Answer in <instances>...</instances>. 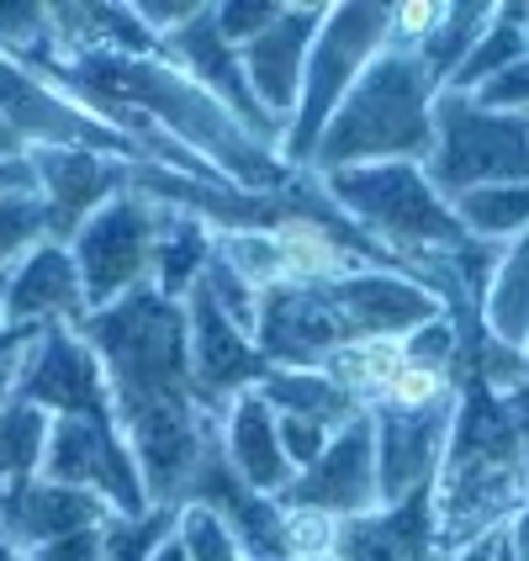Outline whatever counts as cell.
I'll return each mask as SVG.
<instances>
[{"label":"cell","mask_w":529,"mask_h":561,"mask_svg":"<svg viewBox=\"0 0 529 561\" xmlns=\"http://www.w3.org/2000/svg\"><path fill=\"white\" fill-rule=\"evenodd\" d=\"M424 175L445 202L529 181V112H487L456 91L435 95V154Z\"/></svg>","instance_id":"4"},{"label":"cell","mask_w":529,"mask_h":561,"mask_svg":"<svg viewBox=\"0 0 529 561\" xmlns=\"http://www.w3.org/2000/svg\"><path fill=\"white\" fill-rule=\"evenodd\" d=\"M212 260V228L202 218H191L181 207H164L159 213V244H154V271H149V286L159 297L181 302L191 286L202 280Z\"/></svg>","instance_id":"19"},{"label":"cell","mask_w":529,"mask_h":561,"mask_svg":"<svg viewBox=\"0 0 529 561\" xmlns=\"http://www.w3.org/2000/svg\"><path fill=\"white\" fill-rule=\"evenodd\" d=\"M149 561H191V557H186V551H181V540L170 535V540H164V546H159V551H154V557H149Z\"/></svg>","instance_id":"31"},{"label":"cell","mask_w":529,"mask_h":561,"mask_svg":"<svg viewBox=\"0 0 529 561\" xmlns=\"http://www.w3.org/2000/svg\"><path fill=\"white\" fill-rule=\"evenodd\" d=\"M222 456H228V467L233 477L260 493V499H280L286 488H291V461H286V450H280V435H276V408L265 403L260 392H239L233 408L222 413Z\"/></svg>","instance_id":"18"},{"label":"cell","mask_w":529,"mask_h":561,"mask_svg":"<svg viewBox=\"0 0 529 561\" xmlns=\"http://www.w3.org/2000/svg\"><path fill=\"white\" fill-rule=\"evenodd\" d=\"M323 27V5H280V16L260 32L254 43L239 48V64H244V80H250L254 101L265 106L271 123H291L297 112V95H302V69H308L312 37Z\"/></svg>","instance_id":"14"},{"label":"cell","mask_w":529,"mask_h":561,"mask_svg":"<svg viewBox=\"0 0 529 561\" xmlns=\"http://www.w3.org/2000/svg\"><path fill=\"white\" fill-rule=\"evenodd\" d=\"M276 16H280V5H271V0H233V5H212V22H218V32L233 43V48L254 43V37L271 27Z\"/></svg>","instance_id":"28"},{"label":"cell","mask_w":529,"mask_h":561,"mask_svg":"<svg viewBox=\"0 0 529 561\" xmlns=\"http://www.w3.org/2000/svg\"><path fill=\"white\" fill-rule=\"evenodd\" d=\"M27 170L48 207V239L69 244L95 207H106L112 196L133 186L138 164L117 154H95V149H27Z\"/></svg>","instance_id":"11"},{"label":"cell","mask_w":529,"mask_h":561,"mask_svg":"<svg viewBox=\"0 0 529 561\" xmlns=\"http://www.w3.org/2000/svg\"><path fill=\"white\" fill-rule=\"evenodd\" d=\"M525 54H529V37H525V22H519V5H503L498 16H493V27L476 37V48L467 54V64L456 69L450 91L456 95L482 91L487 80H498L503 69H514Z\"/></svg>","instance_id":"25"},{"label":"cell","mask_w":529,"mask_h":561,"mask_svg":"<svg viewBox=\"0 0 529 561\" xmlns=\"http://www.w3.org/2000/svg\"><path fill=\"white\" fill-rule=\"evenodd\" d=\"M525 371H529V355H525Z\"/></svg>","instance_id":"34"},{"label":"cell","mask_w":529,"mask_h":561,"mask_svg":"<svg viewBox=\"0 0 529 561\" xmlns=\"http://www.w3.org/2000/svg\"><path fill=\"white\" fill-rule=\"evenodd\" d=\"M186 350H191V381H196V398L207 413H228L239 392H250L260 387V376H265V360H260V350L254 340L228 318V312L207 297V286L196 280L186 297Z\"/></svg>","instance_id":"10"},{"label":"cell","mask_w":529,"mask_h":561,"mask_svg":"<svg viewBox=\"0 0 529 561\" xmlns=\"http://www.w3.org/2000/svg\"><path fill=\"white\" fill-rule=\"evenodd\" d=\"M334 561H439L435 557V482L392 508L340 519Z\"/></svg>","instance_id":"16"},{"label":"cell","mask_w":529,"mask_h":561,"mask_svg":"<svg viewBox=\"0 0 529 561\" xmlns=\"http://www.w3.org/2000/svg\"><path fill=\"white\" fill-rule=\"evenodd\" d=\"M476 318H482L487 340H498L514 355H529V233L503 250Z\"/></svg>","instance_id":"20"},{"label":"cell","mask_w":529,"mask_h":561,"mask_svg":"<svg viewBox=\"0 0 529 561\" xmlns=\"http://www.w3.org/2000/svg\"><path fill=\"white\" fill-rule=\"evenodd\" d=\"M101 525H106V519H101ZM101 525L64 535L54 546H37V551H27V561H101L106 557V535H101Z\"/></svg>","instance_id":"30"},{"label":"cell","mask_w":529,"mask_h":561,"mask_svg":"<svg viewBox=\"0 0 529 561\" xmlns=\"http://www.w3.org/2000/svg\"><path fill=\"white\" fill-rule=\"evenodd\" d=\"M280 508L291 514H323V519H360L376 514V424L371 413L349 419L340 435L329 439V450L308 471L291 477V488L280 493Z\"/></svg>","instance_id":"8"},{"label":"cell","mask_w":529,"mask_h":561,"mask_svg":"<svg viewBox=\"0 0 529 561\" xmlns=\"http://www.w3.org/2000/svg\"><path fill=\"white\" fill-rule=\"evenodd\" d=\"M48 239V207L37 191H0V276Z\"/></svg>","instance_id":"26"},{"label":"cell","mask_w":529,"mask_h":561,"mask_svg":"<svg viewBox=\"0 0 529 561\" xmlns=\"http://www.w3.org/2000/svg\"><path fill=\"white\" fill-rule=\"evenodd\" d=\"M323 291L334 297L355 340H407L413 329L445 318V302L435 291H424L398 271H355V276L323 280Z\"/></svg>","instance_id":"15"},{"label":"cell","mask_w":529,"mask_h":561,"mask_svg":"<svg viewBox=\"0 0 529 561\" xmlns=\"http://www.w3.org/2000/svg\"><path fill=\"white\" fill-rule=\"evenodd\" d=\"M159 213H164L159 202L123 191L80 222V233L69 239V254H74V271H80L85 312L112 308L149 280L159 244Z\"/></svg>","instance_id":"5"},{"label":"cell","mask_w":529,"mask_h":561,"mask_svg":"<svg viewBox=\"0 0 529 561\" xmlns=\"http://www.w3.org/2000/svg\"><path fill=\"white\" fill-rule=\"evenodd\" d=\"M91 312H85V291H80V271H74V254L69 244H32L11 276H5V302H0V329H80Z\"/></svg>","instance_id":"13"},{"label":"cell","mask_w":529,"mask_h":561,"mask_svg":"<svg viewBox=\"0 0 529 561\" xmlns=\"http://www.w3.org/2000/svg\"><path fill=\"white\" fill-rule=\"evenodd\" d=\"M0 561H27V557H22V551H16V546H11V540L0 535Z\"/></svg>","instance_id":"32"},{"label":"cell","mask_w":529,"mask_h":561,"mask_svg":"<svg viewBox=\"0 0 529 561\" xmlns=\"http://www.w3.org/2000/svg\"><path fill=\"white\" fill-rule=\"evenodd\" d=\"M461 408V387L429 408H371L376 424V499L381 508L403 503L407 493L429 488L445 456V439Z\"/></svg>","instance_id":"9"},{"label":"cell","mask_w":529,"mask_h":561,"mask_svg":"<svg viewBox=\"0 0 529 561\" xmlns=\"http://www.w3.org/2000/svg\"><path fill=\"white\" fill-rule=\"evenodd\" d=\"M80 340L106 371L112 419L138 461L154 508H181L202 456L222 439V419L207 413L191 381L186 308L143 280L123 302L91 312Z\"/></svg>","instance_id":"1"},{"label":"cell","mask_w":529,"mask_h":561,"mask_svg":"<svg viewBox=\"0 0 529 561\" xmlns=\"http://www.w3.org/2000/svg\"><path fill=\"white\" fill-rule=\"evenodd\" d=\"M265 403L276 408V413H291V419H308L318 430H329V435H340L349 419H360V413H371V408H360L349 392H340L334 381L323 371H265L260 376V387H254Z\"/></svg>","instance_id":"21"},{"label":"cell","mask_w":529,"mask_h":561,"mask_svg":"<svg viewBox=\"0 0 529 561\" xmlns=\"http://www.w3.org/2000/svg\"><path fill=\"white\" fill-rule=\"evenodd\" d=\"M392 43V5H334L323 11V27L312 37L308 69H302V95L291 127L280 138V164L286 170H308L312 149L323 138L329 117L340 112V101L349 95V85L366 75V64Z\"/></svg>","instance_id":"3"},{"label":"cell","mask_w":529,"mask_h":561,"mask_svg":"<svg viewBox=\"0 0 529 561\" xmlns=\"http://www.w3.org/2000/svg\"><path fill=\"white\" fill-rule=\"evenodd\" d=\"M16 398L37 403L43 413H80V419H112L106 398V371L95 360V350L80 340V329H48L27 350L22 376H16Z\"/></svg>","instance_id":"12"},{"label":"cell","mask_w":529,"mask_h":561,"mask_svg":"<svg viewBox=\"0 0 529 561\" xmlns=\"http://www.w3.org/2000/svg\"><path fill=\"white\" fill-rule=\"evenodd\" d=\"M435 80L418 64L413 48H381L366 75L349 85L340 112L329 117L312 164L318 175L329 170H355V164H392V159H418L435 154Z\"/></svg>","instance_id":"2"},{"label":"cell","mask_w":529,"mask_h":561,"mask_svg":"<svg viewBox=\"0 0 529 561\" xmlns=\"http://www.w3.org/2000/svg\"><path fill=\"white\" fill-rule=\"evenodd\" d=\"M54 413H43L27 398H11L0 408V503L16 499L43 477V450H48Z\"/></svg>","instance_id":"22"},{"label":"cell","mask_w":529,"mask_h":561,"mask_svg":"<svg viewBox=\"0 0 529 561\" xmlns=\"http://www.w3.org/2000/svg\"><path fill=\"white\" fill-rule=\"evenodd\" d=\"M175 540H181V551L191 561H250L244 546H239V535L228 530V519L218 508H207V503H181Z\"/></svg>","instance_id":"27"},{"label":"cell","mask_w":529,"mask_h":561,"mask_svg":"<svg viewBox=\"0 0 529 561\" xmlns=\"http://www.w3.org/2000/svg\"><path fill=\"white\" fill-rule=\"evenodd\" d=\"M344 344H355V334L323 286L280 280L271 291H260L254 350H260L265 371H323L329 355H340Z\"/></svg>","instance_id":"6"},{"label":"cell","mask_w":529,"mask_h":561,"mask_svg":"<svg viewBox=\"0 0 529 561\" xmlns=\"http://www.w3.org/2000/svg\"><path fill=\"white\" fill-rule=\"evenodd\" d=\"M493 561H519L514 551H508V535H503V546H498V557H493Z\"/></svg>","instance_id":"33"},{"label":"cell","mask_w":529,"mask_h":561,"mask_svg":"<svg viewBox=\"0 0 529 561\" xmlns=\"http://www.w3.org/2000/svg\"><path fill=\"white\" fill-rule=\"evenodd\" d=\"M450 213L461 218L471 239H487V244H503V239H525L529 233V181H514V186H482L467 191L450 202Z\"/></svg>","instance_id":"23"},{"label":"cell","mask_w":529,"mask_h":561,"mask_svg":"<svg viewBox=\"0 0 529 561\" xmlns=\"http://www.w3.org/2000/svg\"><path fill=\"white\" fill-rule=\"evenodd\" d=\"M471 101L487 112H529V54L514 69H503L498 80H487L482 91H471Z\"/></svg>","instance_id":"29"},{"label":"cell","mask_w":529,"mask_h":561,"mask_svg":"<svg viewBox=\"0 0 529 561\" xmlns=\"http://www.w3.org/2000/svg\"><path fill=\"white\" fill-rule=\"evenodd\" d=\"M101 519H112V508L95 499V493L64 488V482H48V477H37L16 499L0 503V535L22 557L37 551V546H54V540H64V535H74V530H91Z\"/></svg>","instance_id":"17"},{"label":"cell","mask_w":529,"mask_h":561,"mask_svg":"<svg viewBox=\"0 0 529 561\" xmlns=\"http://www.w3.org/2000/svg\"><path fill=\"white\" fill-rule=\"evenodd\" d=\"M493 16H498L493 5H456V11H439L435 32L413 48L435 85H450V80H456V69L467 64V54L476 48V37L493 27Z\"/></svg>","instance_id":"24"},{"label":"cell","mask_w":529,"mask_h":561,"mask_svg":"<svg viewBox=\"0 0 529 561\" xmlns=\"http://www.w3.org/2000/svg\"><path fill=\"white\" fill-rule=\"evenodd\" d=\"M159 64H170L175 75H186L191 85H202L233 123L250 133L260 149H271V138H276L280 127L271 123L265 106L254 101L250 80H244V64H239V48L218 32L212 5H202L186 27H175L170 37H159Z\"/></svg>","instance_id":"7"}]
</instances>
